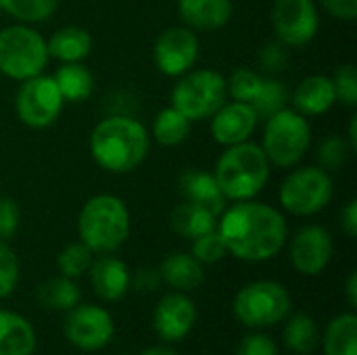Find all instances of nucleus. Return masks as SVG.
I'll return each mask as SVG.
<instances>
[{"mask_svg": "<svg viewBox=\"0 0 357 355\" xmlns=\"http://www.w3.org/2000/svg\"><path fill=\"white\" fill-rule=\"evenodd\" d=\"M282 339H284V345L293 354L307 355L316 352V347L320 343V331H318V324L314 322V318H310L307 314H295L289 318Z\"/></svg>", "mask_w": 357, "mask_h": 355, "instance_id": "27", "label": "nucleus"}, {"mask_svg": "<svg viewBox=\"0 0 357 355\" xmlns=\"http://www.w3.org/2000/svg\"><path fill=\"white\" fill-rule=\"evenodd\" d=\"M333 236L322 226H305L291 241V262L303 276H318L333 259Z\"/></svg>", "mask_w": 357, "mask_h": 355, "instance_id": "14", "label": "nucleus"}, {"mask_svg": "<svg viewBox=\"0 0 357 355\" xmlns=\"http://www.w3.org/2000/svg\"><path fill=\"white\" fill-rule=\"evenodd\" d=\"M236 355H278V347L268 335L251 333L241 341Z\"/></svg>", "mask_w": 357, "mask_h": 355, "instance_id": "39", "label": "nucleus"}, {"mask_svg": "<svg viewBox=\"0 0 357 355\" xmlns=\"http://www.w3.org/2000/svg\"><path fill=\"white\" fill-rule=\"evenodd\" d=\"M52 77L65 103H82L94 90V77L82 63H63Z\"/></svg>", "mask_w": 357, "mask_h": 355, "instance_id": "25", "label": "nucleus"}, {"mask_svg": "<svg viewBox=\"0 0 357 355\" xmlns=\"http://www.w3.org/2000/svg\"><path fill=\"white\" fill-rule=\"evenodd\" d=\"M88 272L92 289L102 301H119L132 287V274L128 266L109 253H102V257L92 262Z\"/></svg>", "mask_w": 357, "mask_h": 355, "instance_id": "17", "label": "nucleus"}, {"mask_svg": "<svg viewBox=\"0 0 357 355\" xmlns=\"http://www.w3.org/2000/svg\"><path fill=\"white\" fill-rule=\"evenodd\" d=\"M272 27L284 46H303L314 40L320 15L314 0H276L272 6Z\"/></svg>", "mask_w": 357, "mask_h": 355, "instance_id": "11", "label": "nucleus"}, {"mask_svg": "<svg viewBox=\"0 0 357 355\" xmlns=\"http://www.w3.org/2000/svg\"><path fill=\"white\" fill-rule=\"evenodd\" d=\"M159 278L161 276L157 272H153V270H140L136 276H132V287L136 291H140V293H149V291L157 289Z\"/></svg>", "mask_w": 357, "mask_h": 355, "instance_id": "42", "label": "nucleus"}, {"mask_svg": "<svg viewBox=\"0 0 357 355\" xmlns=\"http://www.w3.org/2000/svg\"><path fill=\"white\" fill-rule=\"evenodd\" d=\"M155 65L167 77H180L192 69L199 56V38L186 25L167 27L155 42Z\"/></svg>", "mask_w": 357, "mask_h": 355, "instance_id": "13", "label": "nucleus"}, {"mask_svg": "<svg viewBox=\"0 0 357 355\" xmlns=\"http://www.w3.org/2000/svg\"><path fill=\"white\" fill-rule=\"evenodd\" d=\"M195 320L197 308L190 297L182 293L165 295L153 312V328L167 343L182 341L192 331Z\"/></svg>", "mask_w": 357, "mask_h": 355, "instance_id": "16", "label": "nucleus"}, {"mask_svg": "<svg viewBox=\"0 0 357 355\" xmlns=\"http://www.w3.org/2000/svg\"><path fill=\"white\" fill-rule=\"evenodd\" d=\"M59 0H0V10H6L21 23H40L52 17Z\"/></svg>", "mask_w": 357, "mask_h": 355, "instance_id": "30", "label": "nucleus"}, {"mask_svg": "<svg viewBox=\"0 0 357 355\" xmlns=\"http://www.w3.org/2000/svg\"><path fill=\"white\" fill-rule=\"evenodd\" d=\"M347 299H349V305L357 308V274L351 272L349 274V280H347Z\"/></svg>", "mask_w": 357, "mask_h": 355, "instance_id": "44", "label": "nucleus"}, {"mask_svg": "<svg viewBox=\"0 0 357 355\" xmlns=\"http://www.w3.org/2000/svg\"><path fill=\"white\" fill-rule=\"evenodd\" d=\"M21 224V209L10 197H0V241H8L17 234Z\"/></svg>", "mask_w": 357, "mask_h": 355, "instance_id": "38", "label": "nucleus"}, {"mask_svg": "<svg viewBox=\"0 0 357 355\" xmlns=\"http://www.w3.org/2000/svg\"><path fill=\"white\" fill-rule=\"evenodd\" d=\"M218 232L232 257L255 264L272 259L282 251L289 228L278 209L249 199L222 211Z\"/></svg>", "mask_w": 357, "mask_h": 355, "instance_id": "1", "label": "nucleus"}, {"mask_svg": "<svg viewBox=\"0 0 357 355\" xmlns=\"http://www.w3.org/2000/svg\"><path fill=\"white\" fill-rule=\"evenodd\" d=\"M115 335L113 318L100 305H75L65 320L67 341L82 352H100Z\"/></svg>", "mask_w": 357, "mask_h": 355, "instance_id": "12", "label": "nucleus"}, {"mask_svg": "<svg viewBox=\"0 0 357 355\" xmlns=\"http://www.w3.org/2000/svg\"><path fill=\"white\" fill-rule=\"evenodd\" d=\"M38 301L48 308V310H61V312H69L79 303V287L67 278V276H59V278H48L38 287Z\"/></svg>", "mask_w": 357, "mask_h": 355, "instance_id": "28", "label": "nucleus"}, {"mask_svg": "<svg viewBox=\"0 0 357 355\" xmlns=\"http://www.w3.org/2000/svg\"><path fill=\"white\" fill-rule=\"evenodd\" d=\"M322 8L341 21H354L357 17V0H320Z\"/></svg>", "mask_w": 357, "mask_h": 355, "instance_id": "41", "label": "nucleus"}, {"mask_svg": "<svg viewBox=\"0 0 357 355\" xmlns=\"http://www.w3.org/2000/svg\"><path fill=\"white\" fill-rule=\"evenodd\" d=\"M278 199L291 216H314L331 203L333 178L320 165L297 167L280 184Z\"/></svg>", "mask_w": 357, "mask_h": 355, "instance_id": "9", "label": "nucleus"}, {"mask_svg": "<svg viewBox=\"0 0 357 355\" xmlns=\"http://www.w3.org/2000/svg\"><path fill=\"white\" fill-rule=\"evenodd\" d=\"M226 253H228V251H226V245H224V241H222L218 228L211 230V232H207V234H201V236H197V239L192 241V251H190V255L197 257L201 264H218Z\"/></svg>", "mask_w": 357, "mask_h": 355, "instance_id": "35", "label": "nucleus"}, {"mask_svg": "<svg viewBox=\"0 0 357 355\" xmlns=\"http://www.w3.org/2000/svg\"><path fill=\"white\" fill-rule=\"evenodd\" d=\"M259 61H261V67L266 69V71H282V67L287 65V61H289V54H287V46L282 44V42H272V44H268V46H264V50H261V56H259Z\"/></svg>", "mask_w": 357, "mask_h": 355, "instance_id": "40", "label": "nucleus"}, {"mask_svg": "<svg viewBox=\"0 0 357 355\" xmlns=\"http://www.w3.org/2000/svg\"><path fill=\"white\" fill-rule=\"evenodd\" d=\"M151 136L146 128L123 115L98 121L90 134V153L98 167L111 174H128L136 169L149 155Z\"/></svg>", "mask_w": 357, "mask_h": 355, "instance_id": "2", "label": "nucleus"}, {"mask_svg": "<svg viewBox=\"0 0 357 355\" xmlns=\"http://www.w3.org/2000/svg\"><path fill=\"white\" fill-rule=\"evenodd\" d=\"M92 262H94V259H92V251L79 241V243L67 245V247L61 251V255H59V259H56V266H59L61 276H67V278L75 280V278L84 276V274L90 270Z\"/></svg>", "mask_w": 357, "mask_h": 355, "instance_id": "33", "label": "nucleus"}, {"mask_svg": "<svg viewBox=\"0 0 357 355\" xmlns=\"http://www.w3.org/2000/svg\"><path fill=\"white\" fill-rule=\"evenodd\" d=\"M333 84H335V92H337V100H341L347 107H356L357 105V71L356 65L347 63L341 65L335 75H333Z\"/></svg>", "mask_w": 357, "mask_h": 355, "instance_id": "37", "label": "nucleus"}, {"mask_svg": "<svg viewBox=\"0 0 357 355\" xmlns=\"http://www.w3.org/2000/svg\"><path fill=\"white\" fill-rule=\"evenodd\" d=\"M289 100V90L280 80L274 77H264V86L257 94V98L251 103L253 111L257 113L259 119H268L274 113L282 111Z\"/></svg>", "mask_w": 357, "mask_h": 355, "instance_id": "31", "label": "nucleus"}, {"mask_svg": "<svg viewBox=\"0 0 357 355\" xmlns=\"http://www.w3.org/2000/svg\"><path fill=\"white\" fill-rule=\"evenodd\" d=\"M226 80L215 69H197L180 75L172 90V107L190 123L211 117L226 103Z\"/></svg>", "mask_w": 357, "mask_h": 355, "instance_id": "8", "label": "nucleus"}, {"mask_svg": "<svg viewBox=\"0 0 357 355\" xmlns=\"http://www.w3.org/2000/svg\"><path fill=\"white\" fill-rule=\"evenodd\" d=\"M46 40L25 23L0 29V73L23 82L40 75L48 65Z\"/></svg>", "mask_w": 357, "mask_h": 355, "instance_id": "6", "label": "nucleus"}, {"mask_svg": "<svg viewBox=\"0 0 357 355\" xmlns=\"http://www.w3.org/2000/svg\"><path fill=\"white\" fill-rule=\"evenodd\" d=\"M19 282V259L15 251L0 241V299H6L13 295Z\"/></svg>", "mask_w": 357, "mask_h": 355, "instance_id": "36", "label": "nucleus"}, {"mask_svg": "<svg viewBox=\"0 0 357 355\" xmlns=\"http://www.w3.org/2000/svg\"><path fill=\"white\" fill-rule=\"evenodd\" d=\"M178 190L184 201L201 205L218 218L226 209V197L222 195L213 174L203 169H184L178 178Z\"/></svg>", "mask_w": 357, "mask_h": 355, "instance_id": "18", "label": "nucleus"}, {"mask_svg": "<svg viewBox=\"0 0 357 355\" xmlns=\"http://www.w3.org/2000/svg\"><path fill=\"white\" fill-rule=\"evenodd\" d=\"M36 331L31 322L15 312L0 310V355H33Z\"/></svg>", "mask_w": 357, "mask_h": 355, "instance_id": "21", "label": "nucleus"}, {"mask_svg": "<svg viewBox=\"0 0 357 355\" xmlns=\"http://www.w3.org/2000/svg\"><path fill=\"white\" fill-rule=\"evenodd\" d=\"M291 295L274 280H257L245 285L232 303L234 318L249 328H266L280 324L291 316Z\"/></svg>", "mask_w": 357, "mask_h": 355, "instance_id": "7", "label": "nucleus"}, {"mask_svg": "<svg viewBox=\"0 0 357 355\" xmlns=\"http://www.w3.org/2000/svg\"><path fill=\"white\" fill-rule=\"evenodd\" d=\"M159 276L176 291H192L201 287L205 270L203 264L190 253H169L161 264Z\"/></svg>", "mask_w": 357, "mask_h": 355, "instance_id": "22", "label": "nucleus"}, {"mask_svg": "<svg viewBox=\"0 0 357 355\" xmlns=\"http://www.w3.org/2000/svg\"><path fill=\"white\" fill-rule=\"evenodd\" d=\"M312 144V128L307 117L297 113L295 109H282L266 119L261 151L266 153L270 165L276 167H293L297 165Z\"/></svg>", "mask_w": 357, "mask_h": 355, "instance_id": "5", "label": "nucleus"}, {"mask_svg": "<svg viewBox=\"0 0 357 355\" xmlns=\"http://www.w3.org/2000/svg\"><path fill=\"white\" fill-rule=\"evenodd\" d=\"M257 113L247 103H224L211 115V136L222 146L247 142L257 128Z\"/></svg>", "mask_w": 357, "mask_h": 355, "instance_id": "15", "label": "nucleus"}, {"mask_svg": "<svg viewBox=\"0 0 357 355\" xmlns=\"http://www.w3.org/2000/svg\"><path fill=\"white\" fill-rule=\"evenodd\" d=\"M326 355H357V318L356 314L337 316L324 335Z\"/></svg>", "mask_w": 357, "mask_h": 355, "instance_id": "26", "label": "nucleus"}, {"mask_svg": "<svg viewBox=\"0 0 357 355\" xmlns=\"http://www.w3.org/2000/svg\"><path fill=\"white\" fill-rule=\"evenodd\" d=\"M261 86H264V75H259L251 67H236L232 75L226 80V92L234 100L247 103V105H251L257 98Z\"/></svg>", "mask_w": 357, "mask_h": 355, "instance_id": "32", "label": "nucleus"}, {"mask_svg": "<svg viewBox=\"0 0 357 355\" xmlns=\"http://www.w3.org/2000/svg\"><path fill=\"white\" fill-rule=\"evenodd\" d=\"M190 134V121L174 107H165L153 121V138L163 146H178Z\"/></svg>", "mask_w": 357, "mask_h": 355, "instance_id": "29", "label": "nucleus"}, {"mask_svg": "<svg viewBox=\"0 0 357 355\" xmlns=\"http://www.w3.org/2000/svg\"><path fill=\"white\" fill-rule=\"evenodd\" d=\"M63 96L54 84L52 75H36L21 82V88L15 98V111L21 123L33 130L52 126L63 111Z\"/></svg>", "mask_w": 357, "mask_h": 355, "instance_id": "10", "label": "nucleus"}, {"mask_svg": "<svg viewBox=\"0 0 357 355\" xmlns=\"http://www.w3.org/2000/svg\"><path fill=\"white\" fill-rule=\"evenodd\" d=\"M169 224L176 234H180L182 239L195 241L197 236L207 234L218 228V216H213L211 211H207L201 205L182 201L172 209Z\"/></svg>", "mask_w": 357, "mask_h": 355, "instance_id": "24", "label": "nucleus"}, {"mask_svg": "<svg viewBox=\"0 0 357 355\" xmlns=\"http://www.w3.org/2000/svg\"><path fill=\"white\" fill-rule=\"evenodd\" d=\"M140 355H180L178 352H174L172 347H165V345H155V347H149L144 349Z\"/></svg>", "mask_w": 357, "mask_h": 355, "instance_id": "45", "label": "nucleus"}, {"mask_svg": "<svg viewBox=\"0 0 357 355\" xmlns=\"http://www.w3.org/2000/svg\"><path fill=\"white\" fill-rule=\"evenodd\" d=\"M178 13L186 27L215 31L232 19V0H178Z\"/></svg>", "mask_w": 357, "mask_h": 355, "instance_id": "20", "label": "nucleus"}, {"mask_svg": "<svg viewBox=\"0 0 357 355\" xmlns=\"http://www.w3.org/2000/svg\"><path fill=\"white\" fill-rule=\"evenodd\" d=\"M341 228L347 232V236H357V201H349L341 211Z\"/></svg>", "mask_w": 357, "mask_h": 355, "instance_id": "43", "label": "nucleus"}, {"mask_svg": "<svg viewBox=\"0 0 357 355\" xmlns=\"http://www.w3.org/2000/svg\"><path fill=\"white\" fill-rule=\"evenodd\" d=\"M213 178L226 201H249L266 188L270 178V161L255 142L247 140L232 144L226 146L215 161Z\"/></svg>", "mask_w": 357, "mask_h": 355, "instance_id": "3", "label": "nucleus"}, {"mask_svg": "<svg viewBox=\"0 0 357 355\" xmlns=\"http://www.w3.org/2000/svg\"><path fill=\"white\" fill-rule=\"evenodd\" d=\"M337 103V92L333 77L326 75H310L301 80L293 92L295 111L303 117H316L328 113Z\"/></svg>", "mask_w": 357, "mask_h": 355, "instance_id": "19", "label": "nucleus"}, {"mask_svg": "<svg viewBox=\"0 0 357 355\" xmlns=\"http://www.w3.org/2000/svg\"><path fill=\"white\" fill-rule=\"evenodd\" d=\"M351 153H354V149L343 136H331V138L322 140L316 157H318L320 167L331 174V172H339L349 161Z\"/></svg>", "mask_w": 357, "mask_h": 355, "instance_id": "34", "label": "nucleus"}, {"mask_svg": "<svg viewBox=\"0 0 357 355\" xmlns=\"http://www.w3.org/2000/svg\"><path fill=\"white\" fill-rule=\"evenodd\" d=\"M48 56L61 61V63H79L90 54L92 48V38L86 29L67 25L56 29L50 40L46 42Z\"/></svg>", "mask_w": 357, "mask_h": 355, "instance_id": "23", "label": "nucleus"}, {"mask_svg": "<svg viewBox=\"0 0 357 355\" xmlns=\"http://www.w3.org/2000/svg\"><path fill=\"white\" fill-rule=\"evenodd\" d=\"M128 205L115 195H96L86 201L77 218L79 241L92 253H113L130 236Z\"/></svg>", "mask_w": 357, "mask_h": 355, "instance_id": "4", "label": "nucleus"}]
</instances>
